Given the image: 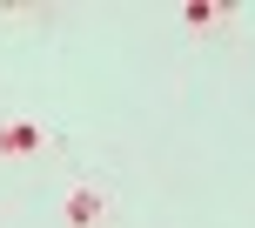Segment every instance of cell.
<instances>
[{"label":"cell","mask_w":255,"mask_h":228,"mask_svg":"<svg viewBox=\"0 0 255 228\" xmlns=\"http://www.w3.org/2000/svg\"><path fill=\"white\" fill-rule=\"evenodd\" d=\"M34 148H40L34 121H0V154H34Z\"/></svg>","instance_id":"cell-1"},{"label":"cell","mask_w":255,"mask_h":228,"mask_svg":"<svg viewBox=\"0 0 255 228\" xmlns=\"http://www.w3.org/2000/svg\"><path fill=\"white\" fill-rule=\"evenodd\" d=\"M101 208H108V195L74 188V202H67V222H74V228H88V222H101Z\"/></svg>","instance_id":"cell-2"}]
</instances>
